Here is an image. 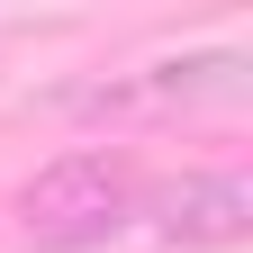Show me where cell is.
<instances>
[{
  "label": "cell",
  "mask_w": 253,
  "mask_h": 253,
  "mask_svg": "<svg viewBox=\"0 0 253 253\" xmlns=\"http://www.w3.org/2000/svg\"><path fill=\"white\" fill-rule=\"evenodd\" d=\"M136 208H145V190H136V163H126L118 145L54 154V163L18 190V226H27V244H45V253L109 244V235H118Z\"/></svg>",
  "instance_id": "1"
},
{
  "label": "cell",
  "mask_w": 253,
  "mask_h": 253,
  "mask_svg": "<svg viewBox=\"0 0 253 253\" xmlns=\"http://www.w3.org/2000/svg\"><path fill=\"white\" fill-rule=\"evenodd\" d=\"M145 217H154L163 244H244V226H253V181L244 172H181V181H163L145 199Z\"/></svg>",
  "instance_id": "2"
}]
</instances>
